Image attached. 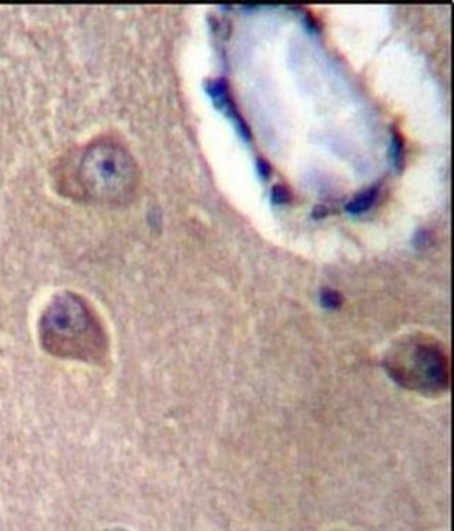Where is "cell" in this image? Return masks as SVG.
<instances>
[{
    "mask_svg": "<svg viewBox=\"0 0 454 531\" xmlns=\"http://www.w3.org/2000/svg\"><path fill=\"white\" fill-rule=\"evenodd\" d=\"M112 531H124V530H112Z\"/></svg>",
    "mask_w": 454,
    "mask_h": 531,
    "instance_id": "cell-11",
    "label": "cell"
},
{
    "mask_svg": "<svg viewBox=\"0 0 454 531\" xmlns=\"http://www.w3.org/2000/svg\"><path fill=\"white\" fill-rule=\"evenodd\" d=\"M77 179L91 200L118 206L127 203L136 193L139 170L136 161L119 143L98 140L84 151Z\"/></svg>",
    "mask_w": 454,
    "mask_h": 531,
    "instance_id": "cell-2",
    "label": "cell"
},
{
    "mask_svg": "<svg viewBox=\"0 0 454 531\" xmlns=\"http://www.w3.org/2000/svg\"><path fill=\"white\" fill-rule=\"evenodd\" d=\"M328 209L326 207H324V206H316L315 207V210H313V213H312V216L315 217V218H317V220H320V218H324V217H326L328 216Z\"/></svg>",
    "mask_w": 454,
    "mask_h": 531,
    "instance_id": "cell-10",
    "label": "cell"
},
{
    "mask_svg": "<svg viewBox=\"0 0 454 531\" xmlns=\"http://www.w3.org/2000/svg\"><path fill=\"white\" fill-rule=\"evenodd\" d=\"M377 194H379V190L377 187H371V189H366L365 192L356 194L352 200L347 205V211L351 213V214H362L365 211H368L375 203H376V198H377Z\"/></svg>",
    "mask_w": 454,
    "mask_h": 531,
    "instance_id": "cell-4",
    "label": "cell"
},
{
    "mask_svg": "<svg viewBox=\"0 0 454 531\" xmlns=\"http://www.w3.org/2000/svg\"><path fill=\"white\" fill-rule=\"evenodd\" d=\"M289 198H291V193H289V190L285 186L277 185V186L273 187V190H271V200H273V203H276V205H285V203L289 202Z\"/></svg>",
    "mask_w": 454,
    "mask_h": 531,
    "instance_id": "cell-7",
    "label": "cell"
},
{
    "mask_svg": "<svg viewBox=\"0 0 454 531\" xmlns=\"http://www.w3.org/2000/svg\"><path fill=\"white\" fill-rule=\"evenodd\" d=\"M44 348L62 358L98 362L107 352V336L98 319L79 295L52 298L40 322Z\"/></svg>",
    "mask_w": 454,
    "mask_h": 531,
    "instance_id": "cell-1",
    "label": "cell"
},
{
    "mask_svg": "<svg viewBox=\"0 0 454 531\" xmlns=\"http://www.w3.org/2000/svg\"><path fill=\"white\" fill-rule=\"evenodd\" d=\"M320 300L323 307H326L328 309H337L343 304V296L334 289H324L321 292Z\"/></svg>",
    "mask_w": 454,
    "mask_h": 531,
    "instance_id": "cell-5",
    "label": "cell"
},
{
    "mask_svg": "<svg viewBox=\"0 0 454 531\" xmlns=\"http://www.w3.org/2000/svg\"><path fill=\"white\" fill-rule=\"evenodd\" d=\"M403 150H404L403 140H401L400 135L395 133L393 140H392V159L397 168H401V165H403V153H404Z\"/></svg>",
    "mask_w": 454,
    "mask_h": 531,
    "instance_id": "cell-6",
    "label": "cell"
},
{
    "mask_svg": "<svg viewBox=\"0 0 454 531\" xmlns=\"http://www.w3.org/2000/svg\"><path fill=\"white\" fill-rule=\"evenodd\" d=\"M257 167H258V172L262 174V177H269L270 175V165L267 161L265 159H261L257 162Z\"/></svg>",
    "mask_w": 454,
    "mask_h": 531,
    "instance_id": "cell-9",
    "label": "cell"
},
{
    "mask_svg": "<svg viewBox=\"0 0 454 531\" xmlns=\"http://www.w3.org/2000/svg\"><path fill=\"white\" fill-rule=\"evenodd\" d=\"M392 376L407 387L439 391L449 383V363L440 347L427 341H414L396 351L386 363Z\"/></svg>",
    "mask_w": 454,
    "mask_h": 531,
    "instance_id": "cell-3",
    "label": "cell"
},
{
    "mask_svg": "<svg viewBox=\"0 0 454 531\" xmlns=\"http://www.w3.org/2000/svg\"><path fill=\"white\" fill-rule=\"evenodd\" d=\"M432 241V237H431V234H429V231H427V229H420V231H418L416 232V235H415V245L418 246V248H427L428 246V244Z\"/></svg>",
    "mask_w": 454,
    "mask_h": 531,
    "instance_id": "cell-8",
    "label": "cell"
}]
</instances>
